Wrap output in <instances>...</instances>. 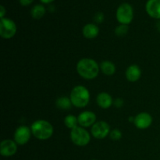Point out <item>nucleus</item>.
Wrapping results in <instances>:
<instances>
[{"label":"nucleus","mask_w":160,"mask_h":160,"mask_svg":"<svg viewBox=\"0 0 160 160\" xmlns=\"http://www.w3.org/2000/svg\"><path fill=\"white\" fill-rule=\"evenodd\" d=\"M77 71L84 79L93 80L97 78L99 73L100 66L95 59L84 58L78 62Z\"/></svg>","instance_id":"nucleus-1"},{"label":"nucleus","mask_w":160,"mask_h":160,"mask_svg":"<svg viewBox=\"0 0 160 160\" xmlns=\"http://www.w3.org/2000/svg\"><path fill=\"white\" fill-rule=\"evenodd\" d=\"M32 135L38 140H48L52 136L53 127L47 120H38L34 121L31 126Z\"/></svg>","instance_id":"nucleus-2"},{"label":"nucleus","mask_w":160,"mask_h":160,"mask_svg":"<svg viewBox=\"0 0 160 160\" xmlns=\"http://www.w3.org/2000/svg\"><path fill=\"white\" fill-rule=\"evenodd\" d=\"M90 97L88 89L83 85L75 86L70 95L72 104L77 108H84L88 106L90 101Z\"/></svg>","instance_id":"nucleus-3"},{"label":"nucleus","mask_w":160,"mask_h":160,"mask_svg":"<svg viewBox=\"0 0 160 160\" xmlns=\"http://www.w3.org/2000/svg\"><path fill=\"white\" fill-rule=\"evenodd\" d=\"M70 139L77 146H86L91 141L90 134L84 128L78 126L70 131Z\"/></svg>","instance_id":"nucleus-4"},{"label":"nucleus","mask_w":160,"mask_h":160,"mask_svg":"<svg viewBox=\"0 0 160 160\" xmlns=\"http://www.w3.org/2000/svg\"><path fill=\"white\" fill-rule=\"evenodd\" d=\"M116 17L120 24H130L134 18V9L131 5L124 2L119 6L116 12Z\"/></svg>","instance_id":"nucleus-5"},{"label":"nucleus","mask_w":160,"mask_h":160,"mask_svg":"<svg viewBox=\"0 0 160 160\" xmlns=\"http://www.w3.org/2000/svg\"><path fill=\"white\" fill-rule=\"evenodd\" d=\"M17 33L15 22L9 18H2L0 20V35L3 39H10Z\"/></svg>","instance_id":"nucleus-6"},{"label":"nucleus","mask_w":160,"mask_h":160,"mask_svg":"<svg viewBox=\"0 0 160 160\" xmlns=\"http://www.w3.org/2000/svg\"><path fill=\"white\" fill-rule=\"evenodd\" d=\"M110 126L109 123H106V121H98L92 127L91 133L92 136L96 139H104L105 138L109 135L110 133Z\"/></svg>","instance_id":"nucleus-7"},{"label":"nucleus","mask_w":160,"mask_h":160,"mask_svg":"<svg viewBox=\"0 0 160 160\" xmlns=\"http://www.w3.org/2000/svg\"><path fill=\"white\" fill-rule=\"evenodd\" d=\"M31 128L27 126L18 127L14 133V141L18 145H24L30 141L31 137Z\"/></svg>","instance_id":"nucleus-8"},{"label":"nucleus","mask_w":160,"mask_h":160,"mask_svg":"<svg viewBox=\"0 0 160 160\" xmlns=\"http://www.w3.org/2000/svg\"><path fill=\"white\" fill-rule=\"evenodd\" d=\"M17 144L14 140L6 139L0 144V153L4 157H10L14 156L17 152Z\"/></svg>","instance_id":"nucleus-9"},{"label":"nucleus","mask_w":160,"mask_h":160,"mask_svg":"<svg viewBox=\"0 0 160 160\" xmlns=\"http://www.w3.org/2000/svg\"><path fill=\"white\" fill-rule=\"evenodd\" d=\"M134 123L136 128H138V129H147L152 123V117L148 112H140L134 117Z\"/></svg>","instance_id":"nucleus-10"},{"label":"nucleus","mask_w":160,"mask_h":160,"mask_svg":"<svg viewBox=\"0 0 160 160\" xmlns=\"http://www.w3.org/2000/svg\"><path fill=\"white\" fill-rule=\"evenodd\" d=\"M78 124L82 128L92 127L96 123V115L92 111H84L78 117Z\"/></svg>","instance_id":"nucleus-11"},{"label":"nucleus","mask_w":160,"mask_h":160,"mask_svg":"<svg viewBox=\"0 0 160 160\" xmlns=\"http://www.w3.org/2000/svg\"><path fill=\"white\" fill-rule=\"evenodd\" d=\"M145 9L149 17L160 20V0H148Z\"/></svg>","instance_id":"nucleus-12"},{"label":"nucleus","mask_w":160,"mask_h":160,"mask_svg":"<svg viewBox=\"0 0 160 160\" xmlns=\"http://www.w3.org/2000/svg\"><path fill=\"white\" fill-rule=\"evenodd\" d=\"M125 75H126V78L128 81L136 82L140 79L141 76H142V70L138 66L133 64L127 68Z\"/></svg>","instance_id":"nucleus-13"},{"label":"nucleus","mask_w":160,"mask_h":160,"mask_svg":"<svg viewBox=\"0 0 160 160\" xmlns=\"http://www.w3.org/2000/svg\"><path fill=\"white\" fill-rule=\"evenodd\" d=\"M96 102L98 106L102 109H109L113 104L112 96L107 92H101L97 95Z\"/></svg>","instance_id":"nucleus-14"},{"label":"nucleus","mask_w":160,"mask_h":160,"mask_svg":"<svg viewBox=\"0 0 160 160\" xmlns=\"http://www.w3.org/2000/svg\"><path fill=\"white\" fill-rule=\"evenodd\" d=\"M82 34L85 38L94 39L99 34V28L95 23H88L83 28Z\"/></svg>","instance_id":"nucleus-15"},{"label":"nucleus","mask_w":160,"mask_h":160,"mask_svg":"<svg viewBox=\"0 0 160 160\" xmlns=\"http://www.w3.org/2000/svg\"><path fill=\"white\" fill-rule=\"evenodd\" d=\"M100 70L106 76H112L116 73V66L111 61L104 60L100 63Z\"/></svg>","instance_id":"nucleus-16"},{"label":"nucleus","mask_w":160,"mask_h":160,"mask_svg":"<svg viewBox=\"0 0 160 160\" xmlns=\"http://www.w3.org/2000/svg\"><path fill=\"white\" fill-rule=\"evenodd\" d=\"M45 12H46V9L43 5L37 4L33 6L31 9V15L35 20H39L45 15Z\"/></svg>","instance_id":"nucleus-17"},{"label":"nucleus","mask_w":160,"mask_h":160,"mask_svg":"<svg viewBox=\"0 0 160 160\" xmlns=\"http://www.w3.org/2000/svg\"><path fill=\"white\" fill-rule=\"evenodd\" d=\"M56 107L60 109H70L73 104H72L70 98L66 96H61L56 99Z\"/></svg>","instance_id":"nucleus-18"},{"label":"nucleus","mask_w":160,"mask_h":160,"mask_svg":"<svg viewBox=\"0 0 160 160\" xmlns=\"http://www.w3.org/2000/svg\"><path fill=\"white\" fill-rule=\"evenodd\" d=\"M64 124L69 129H73V128L78 126V117L72 115V114H69V115L66 116V117L64 118Z\"/></svg>","instance_id":"nucleus-19"},{"label":"nucleus","mask_w":160,"mask_h":160,"mask_svg":"<svg viewBox=\"0 0 160 160\" xmlns=\"http://www.w3.org/2000/svg\"><path fill=\"white\" fill-rule=\"evenodd\" d=\"M128 30H129L128 25L120 24L116 28L115 34L118 37H123V36L128 34Z\"/></svg>","instance_id":"nucleus-20"},{"label":"nucleus","mask_w":160,"mask_h":160,"mask_svg":"<svg viewBox=\"0 0 160 160\" xmlns=\"http://www.w3.org/2000/svg\"><path fill=\"white\" fill-rule=\"evenodd\" d=\"M122 136H123L122 132L119 129H113L109 133V137L113 141L120 140L122 138Z\"/></svg>","instance_id":"nucleus-21"},{"label":"nucleus","mask_w":160,"mask_h":160,"mask_svg":"<svg viewBox=\"0 0 160 160\" xmlns=\"http://www.w3.org/2000/svg\"><path fill=\"white\" fill-rule=\"evenodd\" d=\"M94 20H95V21L97 23H101L103 21V20H104V14L101 12H97L95 15V17H94Z\"/></svg>","instance_id":"nucleus-22"},{"label":"nucleus","mask_w":160,"mask_h":160,"mask_svg":"<svg viewBox=\"0 0 160 160\" xmlns=\"http://www.w3.org/2000/svg\"><path fill=\"white\" fill-rule=\"evenodd\" d=\"M113 105H114V106L117 108L122 107L123 105V100L120 98H116V99L113 101Z\"/></svg>","instance_id":"nucleus-23"},{"label":"nucleus","mask_w":160,"mask_h":160,"mask_svg":"<svg viewBox=\"0 0 160 160\" xmlns=\"http://www.w3.org/2000/svg\"><path fill=\"white\" fill-rule=\"evenodd\" d=\"M33 1H34V0H19L20 3L23 6H29V5H31V3L33 2Z\"/></svg>","instance_id":"nucleus-24"},{"label":"nucleus","mask_w":160,"mask_h":160,"mask_svg":"<svg viewBox=\"0 0 160 160\" xmlns=\"http://www.w3.org/2000/svg\"><path fill=\"white\" fill-rule=\"evenodd\" d=\"M6 13V9H5V7L3 6H0V17L2 18H4V16Z\"/></svg>","instance_id":"nucleus-25"},{"label":"nucleus","mask_w":160,"mask_h":160,"mask_svg":"<svg viewBox=\"0 0 160 160\" xmlns=\"http://www.w3.org/2000/svg\"><path fill=\"white\" fill-rule=\"evenodd\" d=\"M42 3H45V4H48L50 2H52L54 0H40Z\"/></svg>","instance_id":"nucleus-26"},{"label":"nucleus","mask_w":160,"mask_h":160,"mask_svg":"<svg viewBox=\"0 0 160 160\" xmlns=\"http://www.w3.org/2000/svg\"><path fill=\"white\" fill-rule=\"evenodd\" d=\"M157 28H158V30H159V31H160V21L158 22V23H157Z\"/></svg>","instance_id":"nucleus-27"},{"label":"nucleus","mask_w":160,"mask_h":160,"mask_svg":"<svg viewBox=\"0 0 160 160\" xmlns=\"http://www.w3.org/2000/svg\"><path fill=\"white\" fill-rule=\"evenodd\" d=\"M92 160H96V159H92Z\"/></svg>","instance_id":"nucleus-28"}]
</instances>
